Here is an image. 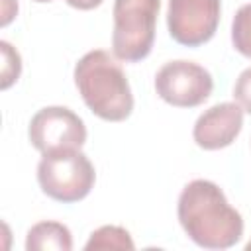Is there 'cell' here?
Masks as SVG:
<instances>
[{"instance_id": "ba28073f", "label": "cell", "mask_w": 251, "mask_h": 251, "mask_svg": "<svg viewBox=\"0 0 251 251\" xmlns=\"http://www.w3.org/2000/svg\"><path fill=\"white\" fill-rule=\"evenodd\" d=\"M243 127V108L237 102H220L202 112L192 127L194 143L206 151H218L235 141Z\"/></svg>"}, {"instance_id": "4fadbf2b", "label": "cell", "mask_w": 251, "mask_h": 251, "mask_svg": "<svg viewBox=\"0 0 251 251\" xmlns=\"http://www.w3.org/2000/svg\"><path fill=\"white\" fill-rule=\"evenodd\" d=\"M233 98L243 108V112L251 114V67L239 73L235 84H233Z\"/></svg>"}, {"instance_id": "5bb4252c", "label": "cell", "mask_w": 251, "mask_h": 251, "mask_svg": "<svg viewBox=\"0 0 251 251\" xmlns=\"http://www.w3.org/2000/svg\"><path fill=\"white\" fill-rule=\"evenodd\" d=\"M18 14V2L16 0H4L2 2V25H8L12 18Z\"/></svg>"}, {"instance_id": "30bf717a", "label": "cell", "mask_w": 251, "mask_h": 251, "mask_svg": "<svg viewBox=\"0 0 251 251\" xmlns=\"http://www.w3.org/2000/svg\"><path fill=\"white\" fill-rule=\"evenodd\" d=\"M86 251L92 249H135L129 231L122 226H102L94 229L84 245Z\"/></svg>"}, {"instance_id": "8fae6325", "label": "cell", "mask_w": 251, "mask_h": 251, "mask_svg": "<svg viewBox=\"0 0 251 251\" xmlns=\"http://www.w3.org/2000/svg\"><path fill=\"white\" fill-rule=\"evenodd\" d=\"M231 43L237 53L251 59V2L243 4L231 22Z\"/></svg>"}, {"instance_id": "9a60e30c", "label": "cell", "mask_w": 251, "mask_h": 251, "mask_svg": "<svg viewBox=\"0 0 251 251\" xmlns=\"http://www.w3.org/2000/svg\"><path fill=\"white\" fill-rule=\"evenodd\" d=\"M65 2L76 10H92L102 4V0H65Z\"/></svg>"}, {"instance_id": "277c9868", "label": "cell", "mask_w": 251, "mask_h": 251, "mask_svg": "<svg viewBox=\"0 0 251 251\" xmlns=\"http://www.w3.org/2000/svg\"><path fill=\"white\" fill-rule=\"evenodd\" d=\"M94 165L80 149L47 153L37 165L39 188L43 194L63 204L86 198L94 186Z\"/></svg>"}, {"instance_id": "6da1fadb", "label": "cell", "mask_w": 251, "mask_h": 251, "mask_svg": "<svg viewBox=\"0 0 251 251\" xmlns=\"http://www.w3.org/2000/svg\"><path fill=\"white\" fill-rule=\"evenodd\" d=\"M184 233L204 249H227L243 237V218L229 206L224 190L206 178L190 180L176 204Z\"/></svg>"}, {"instance_id": "2e32d148", "label": "cell", "mask_w": 251, "mask_h": 251, "mask_svg": "<svg viewBox=\"0 0 251 251\" xmlns=\"http://www.w3.org/2000/svg\"><path fill=\"white\" fill-rule=\"evenodd\" d=\"M245 249H247V251H251V241H249V243L245 245Z\"/></svg>"}, {"instance_id": "52a82bcc", "label": "cell", "mask_w": 251, "mask_h": 251, "mask_svg": "<svg viewBox=\"0 0 251 251\" xmlns=\"http://www.w3.org/2000/svg\"><path fill=\"white\" fill-rule=\"evenodd\" d=\"M220 14V0H169V35L180 45L198 47L214 37Z\"/></svg>"}, {"instance_id": "9c48e42d", "label": "cell", "mask_w": 251, "mask_h": 251, "mask_svg": "<svg viewBox=\"0 0 251 251\" xmlns=\"http://www.w3.org/2000/svg\"><path fill=\"white\" fill-rule=\"evenodd\" d=\"M25 249L27 251H71L73 249V235L71 229L53 220L37 222L27 229L25 237Z\"/></svg>"}, {"instance_id": "5b68a950", "label": "cell", "mask_w": 251, "mask_h": 251, "mask_svg": "<svg viewBox=\"0 0 251 251\" xmlns=\"http://www.w3.org/2000/svg\"><path fill=\"white\" fill-rule=\"evenodd\" d=\"M155 90L161 100L176 108H194L206 102L214 90L208 69L194 61L176 59L165 63L155 75Z\"/></svg>"}, {"instance_id": "3957f363", "label": "cell", "mask_w": 251, "mask_h": 251, "mask_svg": "<svg viewBox=\"0 0 251 251\" xmlns=\"http://www.w3.org/2000/svg\"><path fill=\"white\" fill-rule=\"evenodd\" d=\"M161 0H114L112 53L126 63L145 59L155 41Z\"/></svg>"}, {"instance_id": "7c38bea8", "label": "cell", "mask_w": 251, "mask_h": 251, "mask_svg": "<svg viewBox=\"0 0 251 251\" xmlns=\"http://www.w3.org/2000/svg\"><path fill=\"white\" fill-rule=\"evenodd\" d=\"M0 53H2V78H0V88L6 90L10 88L18 78H20V73H22V57L18 53V49H14L8 41H0Z\"/></svg>"}, {"instance_id": "7a4b0ae2", "label": "cell", "mask_w": 251, "mask_h": 251, "mask_svg": "<svg viewBox=\"0 0 251 251\" xmlns=\"http://www.w3.org/2000/svg\"><path fill=\"white\" fill-rule=\"evenodd\" d=\"M75 84L88 110L106 122H124L133 110L127 76L114 55L104 49L84 53L75 65Z\"/></svg>"}, {"instance_id": "e0dca14e", "label": "cell", "mask_w": 251, "mask_h": 251, "mask_svg": "<svg viewBox=\"0 0 251 251\" xmlns=\"http://www.w3.org/2000/svg\"><path fill=\"white\" fill-rule=\"evenodd\" d=\"M35 2H53V0H35Z\"/></svg>"}, {"instance_id": "8992f818", "label": "cell", "mask_w": 251, "mask_h": 251, "mask_svg": "<svg viewBox=\"0 0 251 251\" xmlns=\"http://www.w3.org/2000/svg\"><path fill=\"white\" fill-rule=\"evenodd\" d=\"M27 137L41 155L80 149L86 141V126L78 114L67 106H45L33 114Z\"/></svg>"}]
</instances>
